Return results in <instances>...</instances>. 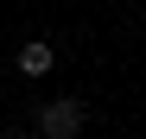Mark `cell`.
<instances>
[{
	"label": "cell",
	"instance_id": "7a4b0ae2",
	"mask_svg": "<svg viewBox=\"0 0 146 139\" xmlns=\"http://www.w3.org/2000/svg\"><path fill=\"white\" fill-rule=\"evenodd\" d=\"M13 63H19V76H32V82H38V76H51V70H57V51H51L44 38H26Z\"/></svg>",
	"mask_w": 146,
	"mask_h": 139
},
{
	"label": "cell",
	"instance_id": "6da1fadb",
	"mask_svg": "<svg viewBox=\"0 0 146 139\" xmlns=\"http://www.w3.org/2000/svg\"><path fill=\"white\" fill-rule=\"evenodd\" d=\"M83 127H89V108L76 95H57V101L38 108V139H76Z\"/></svg>",
	"mask_w": 146,
	"mask_h": 139
},
{
	"label": "cell",
	"instance_id": "3957f363",
	"mask_svg": "<svg viewBox=\"0 0 146 139\" xmlns=\"http://www.w3.org/2000/svg\"><path fill=\"white\" fill-rule=\"evenodd\" d=\"M0 139H19V133H0Z\"/></svg>",
	"mask_w": 146,
	"mask_h": 139
}]
</instances>
